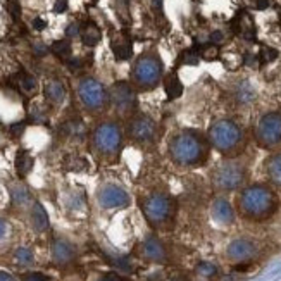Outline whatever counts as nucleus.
<instances>
[{"label": "nucleus", "mask_w": 281, "mask_h": 281, "mask_svg": "<svg viewBox=\"0 0 281 281\" xmlns=\"http://www.w3.org/2000/svg\"><path fill=\"white\" fill-rule=\"evenodd\" d=\"M209 138L194 130H185L169 142V155L180 166H197L209 157Z\"/></svg>", "instance_id": "nucleus-1"}, {"label": "nucleus", "mask_w": 281, "mask_h": 281, "mask_svg": "<svg viewBox=\"0 0 281 281\" xmlns=\"http://www.w3.org/2000/svg\"><path fill=\"white\" fill-rule=\"evenodd\" d=\"M278 200L266 186L255 185L243 190L240 197V209L250 219H266L276 210Z\"/></svg>", "instance_id": "nucleus-2"}, {"label": "nucleus", "mask_w": 281, "mask_h": 281, "mask_svg": "<svg viewBox=\"0 0 281 281\" xmlns=\"http://www.w3.org/2000/svg\"><path fill=\"white\" fill-rule=\"evenodd\" d=\"M209 142L221 154H235L243 144V131L235 121L219 119L210 126Z\"/></svg>", "instance_id": "nucleus-3"}, {"label": "nucleus", "mask_w": 281, "mask_h": 281, "mask_svg": "<svg viewBox=\"0 0 281 281\" xmlns=\"http://www.w3.org/2000/svg\"><path fill=\"white\" fill-rule=\"evenodd\" d=\"M162 75H164V66L159 56L144 54L140 59H136L133 67V83L142 90H152L161 83Z\"/></svg>", "instance_id": "nucleus-4"}, {"label": "nucleus", "mask_w": 281, "mask_h": 281, "mask_svg": "<svg viewBox=\"0 0 281 281\" xmlns=\"http://www.w3.org/2000/svg\"><path fill=\"white\" fill-rule=\"evenodd\" d=\"M174 204L166 194H152L144 202V214L154 226H164L172 219Z\"/></svg>", "instance_id": "nucleus-5"}, {"label": "nucleus", "mask_w": 281, "mask_h": 281, "mask_svg": "<svg viewBox=\"0 0 281 281\" xmlns=\"http://www.w3.org/2000/svg\"><path fill=\"white\" fill-rule=\"evenodd\" d=\"M121 140H122L121 126L114 121L102 122L95 130V133H93V144H95L97 150L106 155L116 154L121 145Z\"/></svg>", "instance_id": "nucleus-6"}, {"label": "nucleus", "mask_w": 281, "mask_h": 281, "mask_svg": "<svg viewBox=\"0 0 281 281\" xmlns=\"http://www.w3.org/2000/svg\"><path fill=\"white\" fill-rule=\"evenodd\" d=\"M78 97H80L83 106L90 111L102 109L107 103V98H109L106 88L95 78H83L80 85H78Z\"/></svg>", "instance_id": "nucleus-7"}, {"label": "nucleus", "mask_w": 281, "mask_h": 281, "mask_svg": "<svg viewBox=\"0 0 281 281\" xmlns=\"http://www.w3.org/2000/svg\"><path fill=\"white\" fill-rule=\"evenodd\" d=\"M243 180H245L243 166L235 161H226L214 171V185L219 190H236L238 186H241Z\"/></svg>", "instance_id": "nucleus-8"}, {"label": "nucleus", "mask_w": 281, "mask_h": 281, "mask_svg": "<svg viewBox=\"0 0 281 281\" xmlns=\"http://www.w3.org/2000/svg\"><path fill=\"white\" fill-rule=\"evenodd\" d=\"M255 136L262 147H276L281 142V114L269 112L259 121L255 128Z\"/></svg>", "instance_id": "nucleus-9"}, {"label": "nucleus", "mask_w": 281, "mask_h": 281, "mask_svg": "<svg viewBox=\"0 0 281 281\" xmlns=\"http://www.w3.org/2000/svg\"><path fill=\"white\" fill-rule=\"evenodd\" d=\"M109 98L114 109L121 114H130L136 107V93L128 81H117L112 85L109 92Z\"/></svg>", "instance_id": "nucleus-10"}, {"label": "nucleus", "mask_w": 281, "mask_h": 281, "mask_svg": "<svg viewBox=\"0 0 281 281\" xmlns=\"http://www.w3.org/2000/svg\"><path fill=\"white\" fill-rule=\"evenodd\" d=\"M128 133L138 144H152L157 136V125L150 116L136 114L128 125Z\"/></svg>", "instance_id": "nucleus-11"}, {"label": "nucleus", "mask_w": 281, "mask_h": 281, "mask_svg": "<svg viewBox=\"0 0 281 281\" xmlns=\"http://www.w3.org/2000/svg\"><path fill=\"white\" fill-rule=\"evenodd\" d=\"M98 202L106 209H119L130 204V197L122 188L116 185H106L98 191Z\"/></svg>", "instance_id": "nucleus-12"}, {"label": "nucleus", "mask_w": 281, "mask_h": 281, "mask_svg": "<svg viewBox=\"0 0 281 281\" xmlns=\"http://www.w3.org/2000/svg\"><path fill=\"white\" fill-rule=\"evenodd\" d=\"M255 255V245L249 240H235L228 247V257L235 262H247Z\"/></svg>", "instance_id": "nucleus-13"}, {"label": "nucleus", "mask_w": 281, "mask_h": 281, "mask_svg": "<svg viewBox=\"0 0 281 281\" xmlns=\"http://www.w3.org/2000/svg\"><path fill=\"white\" fill-rule=\"evenodd\" d=\"M213 218L221 224H231L235 221V213L233 207L228 200L224 199H218L214 200L213 204Z\"/></svg>", "instance_id": "nucleus-14"}, {"label": "nucleus", "mask_w": 281, "mask_h": 281, "mask_svg": "<svg viewBox=\"0 0 281 281\" xmlns=\"http://www.w3.org/2000/svg\"><path fill=\"white\" fill-rule=\"evenodd\" d=\"M112 52H114L116 59H119V61H128L133 54L131 40L125 34H117L116 38H112Z\"/></svg>", "instance_id": "nucleus-15"}, {"label": "nucleus", "mask_w": 281, "mask_h": 281, "mask_svg": "<svg viewBox=\"0 0 281 281\" xmlns=\"http://www.w3.org/2000/svg\"><path fill=\"white\" fill-rule=\"evenodd\" d=\"M144 255L150 260L161 262V260L166 259V250L157 238H147L144 241Z\"/></svg>", "instance_id": "nucleus-16"}, {"label": "nucleus", "mask_w": 281, "mask_h": 281, "mask_svg": "<svg viewBox=\"0 0 281 281\" xmlns=\"http://www.w3.org/2000/svg\"><path fill=\"white\" fill-rule=\"evenodd\" d=\"M235 29H236V33L241 34L243 38H247V40H254V38H255L254 21H252V17H250L249 14H245V12L240 14V16L236 17Z\"/></svg>", "instance_id": "nucleus-17"}, {"label": "nucleus", "mask_w": 281, "mask_h": 281, "mask_svg": "<svg viewBox=\"0 0 281 281\" xmlns=\"http://www.w3.org/2000/svg\"><path fill=\"white\" fill-rule=\"evenodd\" d=\"M52 255H54V260H56V262L66 264V262H69V260L73 259L75 252H73V247L67 243V241L57 240L56 243L52 245Z\"/></svg>", "instance_id": "nucleus-18"}, {"label": "nucleus", "mask_w": 281, "mask_h": 281, "mask_svg": "<svg viewBox=\"0 0 281 281\" xmlns=\"http://www.w3.org/2000/svg\"><path fill=\"white\" fill-rule=\"evenodd\" d=\"M45 97L52 103H61L66 98V86L59 80H50L45 85Z\"/></svg>", "instance_id": "nucleus-19"}, {"label": "nucleus", "mask_w": 281, "mask_h": 281, "mask_svg": "<svg viewBox=\"0 0 281 281\" xmlns=\"http://www.w3.org/2000/svg\"><path fill=\"white\" fill-rule=\"evenodd\" d=\"M164 90H166V95L169 100H174V98H180L183 95V83L180 81L178 75H169L164 80Z\"/></svg>", "instance_id": "nucleus-20"}, {"label": "nucleus", "mask_w": 281, "mask_h": 281, "mask_svg": "<svg viewBox=\"0 0 281 281\" xmlns=\"http://www.w3.org/2000/svg\"><path fill=\"white\" fill-rule=\"evenodd\" d=\"M31 223H33V228L37 231H45L48 228V216H47V210L43 209L42 204H34L33 205V210H31Z\"/></svg>", "instance_id": "nucleus-21"}, {"label": "nucleus", "mask_w": 281, "mask_h": 281, "mask_svg": "<svg viewBox=\"0 0 281 281\" xmlns=\"http://www.w3.org/2000/svg\"><path fill=\"white\" fill-rule=\"evenodd\" d=\"M100 29H98L93 23H88L85 28L81 29V42L86 47H95L100 42Z\"/></svg>", "instance_id": "nucleus-22"}, {"label": "nucleus", "mask_w": 281, "mask_h": 281, "mask_svg": "<svg viewBox=\"0 0 281 281\" xmlns=\"http://www.w3.org/2000/svg\"><path fill=\"white\" fill-rule=\"evenodd\" d=\"M33 157L29 155L28 150H19L17 155H16V171L19 176H26L29 171L33 169Z\"/></svg>", "instance_id": "nucleus-23"}, {"label": "nucleus", "mask_w": 281, "mask_h": 281, "mask_svg": "<svg viewBox=\"0 0 281 281\" xmlns=\"http://www.w3.org/2000/svg\"><path fill=\"white\" fill-rule=\"evenodd\" d=\"M268 176L276 186H281V154H276L268 161Z\"/></svg>", "instance_id": "nucleus-24"}, {"label": "nucleus", "mask_w": 281, "mask_h": 281, "mask_svg": "<svg viewBox=\"0 0 281 281\" xmlns=\"http://www.w3.org/2000/svg\"><path fill=\"white\" fill-rule=\"evenodd\" d=\"M64 130L69 136H75V138H83L86 133V128L83 125V121L80 117H73L71 121L66 122V126H64Z\"/></svg>", "instance_id": "nucleus-25"}, {"label": "nucleus", "mask_w": 281, "mask_h": 281, "mask_svg": "<svg viewBox=\"0 0 281 281\" xmlns=\"http://www.w3.org/2000/svg\"><path fill=\"white\" fill-rule=\"evenodd\" d=\"M17 83H19V86H21V90L26 93H34V90H37V86H38L37 78L31 75H26V73H21V75H19Z\"/></svg>", "instance_id": "nucleus-26"}, {"label": "nucleus", "mask_w": 281, "mask_h": 281, "mask_svg": "<svg viewBox=\"0 0 281 281\" xmlns=\"http://www.w3.org/2000/svg\"><path fill=\"white\" fill-rule=\"evenodd\" d=\"M50 48H52V52L61 59H67L69 56H71V43H69V40L54 42Z\"/></svg>", "instance_id": "nucleus-27"}, {"label": "nucleus", "mask_w": 281, "mask_h": 281, "mask_svg": "<svg viewBox=\"0 0 281 281\" xmlns=\"http://www.w3.org/2000/svg\"><path fill=\"white\" fill-rule=\"evenodd\" d=\"M180 62L185 64V66H197L200 62V52L197 48H190V50H185L181 54Z\"/></svg>", "instance_id": "nucleus-28"}, {"label": "nucleus", "mask_w": 281, "mask_h": 281, "mask_svg": "<svg viewBox=\"0 0 281 281\" xmlns=\"http://www.w3.org/2000/svg\"><path fill=\"white\" fill-rule=\"evenodd\" d=\"M200 52V59H205V61H216L219 57V48L214 43H209V45H204L199 48Z\"/></svg>", "instance_id": "nucleus-29"}, {"label": "nucleus", "mask_w": 281, "mask_h": 281, "mask_svg": "<svg viewBox=\"0 0 281 281\" xmlns=\"http://www.w3.org/2000/svg\"><path fill=\"white\" fill-rule=\"evenodd\" d=\"M236 95H238V100L240 102H243V103H247L250 100H254V90H252V86L249 85V83H241V85L236 88Z\"/></svg>", "instance_id": "nucleus-30"}, {"label": "nucleus", "mask_w": 281, "mask_h": 281, "mask_svg": "<svg viewBox=\"0 0 281 281\" xmlns=\"http://www.w3.org/2000/svg\"><path fill=\"white\" fill-rule=\"evenodd\" d=\"M197 274L204 276V278H213V276L218 274V268L210 262H202L197 266Z\"/></svg>", "instance_id": "nucleus-31"}, {"label": "nucleus", "mask_w": 281, "mask_h": 281, "mask_svg": "<svg viewBox=\"0 0 281 281\" xmlns=\"http://www.w3.org/2000/svg\"><path fill=\"white\" fill-rule=\"evenodd\" d=\"M12 200L16 202V204H26L29 200V194L28 190L24 188V186H14L12 188Z\"/></svg>", "instance_id": "nucleus-32"}, {"label": "nucleus", "mask_w": 281, "mask_h": 281, "mask_svg": "<svg viewBox=\"0 0 281 281\" xmlns=\"http://www.w3.org/2000/svg\"><path fill=\"white\" fill-rule=\"evenodd\" d=\"M278 57V50L276 48H271V47H262L260 48V52H259V61L260 62H273L274 59Z\"/></svg>", "instance_id": "nucleus-33"}, {"label": "nucleus", "mask_w": 281, "mask_h": 281, "mask_svg": "<svg viewBox=\"0 0 281 281\" xmlns=\"http://www.w3.org/2000/svg\"><path fill=\"white\" fill-rule=\"evenodd\" d=\"M16 260L19 264H23V266H28V264H31L33 262V252L29 249H17L16 250Z\"/></svg>", "instance_id": "nucleus-34"}, {"label": "nucleus", "mask_w": 281, "mask_h": 281, "mask_svg": "<svg viewBox=\"0 0 281 281\" xmlns=\"http://www.w3.org/2000/svg\"><path fill=\"white\" fill-rule=\"evenodd\" d=\"M7 11L14 19L21 17V6H19V0H7Z\"/></svg>", "instance_id": "nucleus-35"}, {"label": "nucleus", "mask_w": 281, "mask_h": 281, "mask_svg": "<svg viewBox=\"0 0 281 281\" xmlns=\"http://www.w3.org/2000/svg\"><path fill=\"white\" fill-rule=\"evenodd\" d=\"M78 34H81V28L78 23H71L69 26L66 28V37L73 38V37H78Z\"/></svg>", "instance_id": "nucleus-36"}, {"label": "nucleus", "mask_w": 281, "mask_h": 281, "mask_svg": "<svg viewBox=\"0 0 281 281\" xmlns=\"http://www.w3.org/2000/svg\"><path fill=\"white\" fill-rule=\"evenodd\" d=\"M223 40H224L223 31H213V33H210V37H209V42L214 43V45H219V43L223 42Z\"/></svg>", "instance_id": "nucleus-37"}, {"label": "nucleus", "mask_w": 281, "mask_h": 281, "mask_svg": "<svg viewBox=\"0 0 281 281\" xmlns=\"http://www.w3.org/2000/svg\"><path fill=\"white\" fill-rule=\"evenodd\" d=\"M14 136H21L24 131V122H14V125L9 128Z\"/></svg>", "instance_id": "nucleus-38"}, {"label": "nucleus", "mask_w": 281, "mask_h": 281, "mask_svg": "<svg viewBox=\"0 0 281 281\" xmlns=\"http://www.w3.org/2000/svg\"><path fill=\"white\" fill-rule=\"evenodd\" d=\"M24 281H50L47 278L45 274H42V273H31V274H28L26 278H24Z\"/></svg>", "instance_id": "nucleus-39"}, {"label": "nucleus", "mask_w": 281, "mask_h": 281, "mask_svg": "<svg viewBox=\"0 0 281 281\" xmlns=\"http://www.w3.org/2000/svg\"><path fill=\"white\" fill-rule=\"evenodd\" d=\"M54 11H56L57 14L66 12L67 11V0H57L56 6H54Z\"/></svg>", "instance_id": "nucleus-40"}, {"label": "nucleus", "mask_w": 281, "mask_h": 281, "mask_svg": "<svg viewBox=\"0 0 281 281\" xmlns=\"http://www.w3.org/2000/svg\"><path fill=\"white\" fill-rule=\"evenodd\" d=\"M47 45H43V43H34L33 45V52L37 54V56H45L47 54Z\"/></svg>", "instance_id": "nucleus-41"}, {"label": "nucleus", "mask_w": 281, "mask_h": 281, "mask_svg": "<svg viewBox=\"0 0 281 281\" xmlns=\"http://www.w3.org/2000/svg\"><path fill=\"white\" fill-rule=\"evenodd\" d=\"M33 28H34V29H43V28H47V23L43 21L42 17H37V19L33 21Z\"/></svg>", "instance_id": "nucleus-42"}, {"label": "nucleus", "mask_w": 281, "mask_h": 281, "mask_svg": "<svg viewBox=\"0 0 281 281\" xmlns=\"http://www.w3.org/2000/svg\"><path fill=\"white\" fill-rule=\"evenodd\" d=\"M245 64H247V66H255V64H257V57L249 54V56H245Z\"/></svg>", "instance_id": "nucleus-43"}, {"label": "nucleus", "mask_w": 281, "mask_h": 281, "mask_svg": "<svg viewBox=\"0 0 281 281\" xmlns=\"http://www.w3.org/2000/svg\"><path fill=\"white\" fill-rule=\"evenodd\" d=\"M268 0H254V6L257 7V9H260V11H262V9H266L268 7Z\"/></svg>", "instance_id": "nucleus-44"}, {"label": "nucleus", "mask_w": 281, "mask_h": 281, "mask_svg": "<svg viewBox=\"0 0 281 281\" xmlns=\"http://www.w3.org/2000/svg\"><path fill=\"white\" fill-rule=\"evenodd\" d=\"M6 233H7V224H6V221H4V219H0V240L6 236Z\"/></svg>", "instance_id": "nucleus-45"}, {"label": "nucleus", "mask_w": 281, "mask_h": 281, "mask_svg": "<svg viewBox=\"0 0 281 281\" xmlns=\"http://www.w3.org/2000/svg\"><path fill=\"white\" fill-rule=\"evenodd\" d=\"M0 281H16V279L9 273H6V271H0Z\"/></svg>", "instance_id": "nucleus-46"}, {"label": "nucleus", "mask_w": 281, "mask_h": 281, "mask_svg": "<svg viewBox=\"0 0 281 281\" xmlns=\"http://www.w3.org/2000/svg\"><path fill=\"white\" fill-rule=\"evenodd\" d=\"M250 266L247 262H243V264H236L235 266V271H240V273H243V271H249Z\"/></svg>", "instance_id": "nucleus-47"}, {"label": "nucleus", "mask_w": 281, "mask_h": 281, "mask_svg": "<svg viewBox=\"0 0 281 281\" xmlns=\"http://www.w3.org/2000/svg\"><path fill=\"white\" fill-rule=\"evenodd\" d=\"M100 281H121V279L117 278V276H114V274H107V276H103Z\"/></svg>", "instance_id": "nucleus-48"}, {"label": "nucleus", "mask_w": 281, "mask_h": 281, "mask_svg": "<svg viewBox=\"0 0 281 281\" xmlns=\"http://www.w3.org/2000/svg\"><path fill=\"white\" fill-rule=\"evenodd\" d=\"M152 7H154L155 11H159L162 7V0H152Z\"/></svg>", "instance_id": "nucleus-49"}]
</instances>
